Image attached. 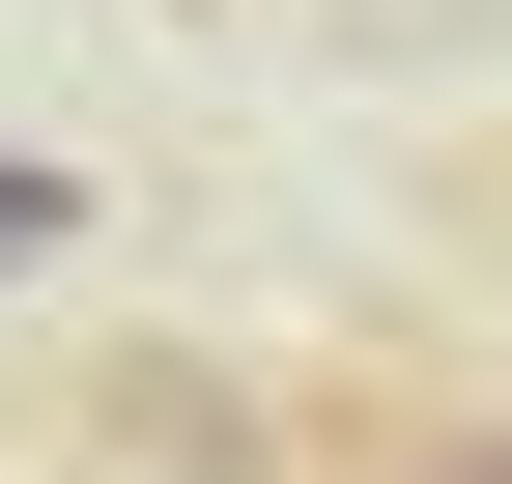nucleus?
Segmentation results:
<instances>
[{
    "mask_svg": "<svg viewBox=\"0 0 512 484\" xmlns=\"http://www.w3.org/2000/svg\"><path fill=\"white\" fill-rule=\"evenodd\" d=\"M370 484H512V428H427V456H370Z\"/></svg>",
    "mask_w": 512,
    "mask_h": 484,
    "instance_id": "f03ea898",
    "label": "nucleus"
},
{
    "mask_svg": "<svg viewBox=\"0 0 512 484\" xmlns=\"http://www.w3.org/2000/svg\"><path fill=\"white\" fill-rule=\"evenodd\" d=\"M57 257H86V171H57V143H0V285H57Z\"/></svg>",
    "mask_w": 512,
    "mask_h": 484,
    "instance_id": "f257e3e1",
    "label": "nucleus"
}]
</instances>
